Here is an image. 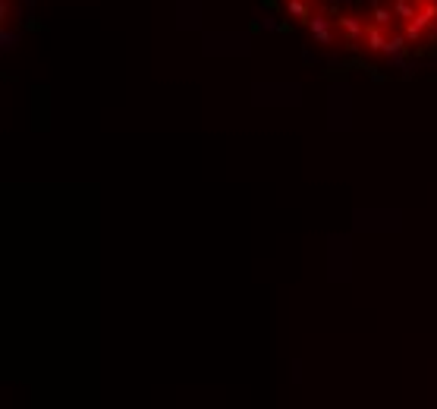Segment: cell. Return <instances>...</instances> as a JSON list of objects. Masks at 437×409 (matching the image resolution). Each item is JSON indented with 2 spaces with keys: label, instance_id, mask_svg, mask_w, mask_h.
<instances>
[{
  "label": "cell",
  "instance_id": "cell-2",
  "mask_svg": "<svg viewBox=\"0 0 437 409\" xmlns=\"http://www.w3.org/2000/svg\"><path fill=\"white\" fill-rule=\"evenodd\" d=\"M337 28H340V35L349 41V44H359V41H365V19L355 13H337Z\"/></svg>",
  "mask_w": 437,
  "mask_h": 409
},
{
  "label": "cell",
  "instance_id": "cell-7",
  "mask_svg": "<svg viewBox=\"0 0 437 409\" xmlns=\"http://www.w3.org/2000/svg\"><path fill=\"white\" fill-rule=\"evenodd\" d=\"M393 19H396L393 10L381 7V3H377V7L371 10V22H377V26H384V28H390V22H393Z\"/></svg>",
  "mask_w": 437,
  "mask_h": 409
},
{
  "label": "cell",
  "instance_id": "cell-3",
  "mask_svg": "<svg viewBox=\"0 0 437 409\" xmlns=\"http://www.w3.org/2000/svg\"><path fill=\"white\" fill-rule=\"evenodd\" d=\"M330 22L334 19H328L324 13H312V19L305 22L308 32H312V38L318 41V44H334V28H330Z\"/></svg>",
  "mask_w": 437,
  "mask_h": 409
},
{
  "label": "cell",
  "instance_id": "cell-6",
  "mask_svg": "<svg viewBox=\"0 0 437 409\" xmlns=\"http://www.w3.org/2000/svg\"><path fill=\"white\" fill-rule=\"evenodd\" d=\"M416 13H418V7L412 3V0H393V16H396V19L409 22Z\"/></svg>",
  "mask_w": 437,
  "mask_h": 409
},
{
  "label": "cell",
  "instance_id": "cell-5",
  "mask_svg": "<svg viewBox=\"0 0 437 409\" xmlns=\"http://www.w3.org/2000/svg\"><path fill=\"white\" fill-rule=\"evenodd\" d=\"M287 13L293 16L296 22H308V19H312V13H314V10L308 7L305 0H287Z\"/></svg>",
  "mask_w": 437,
  "mask_h": 409
},
{
  "label": "cell",
  "instance_id": "cell-1",
  "mask_svg": "<svg viewBox=\"0 0 437 409\" xmlns=\"http://www.w3.org/2000/svg\"><path fill=\"white\" fill-rule=\"evenodd\" d=\"M437 22V0H428L425 7H418V13L412 16L409 22H403V35L406 41H422L425 32Z\"/></svg>",
  "mask_w": 437,
  "mask_h": 409
},
{
  "label": "cell",
  "instance_id": "cell-4",
  "mask_svg": "<svg viewBox=\"0 0 437 409\" xmlns=\"http://www.w3.org/2000/svg\"><path fill=\"white\" fill-rule=\"evenodd\" d=\"M387 44H390V32L384 26H377V22H371V26L365 28V48H368L371 54H387Z\"/></svg>",
  "mask_w": 437,
  "mask_h": 409
}]
</instances>
